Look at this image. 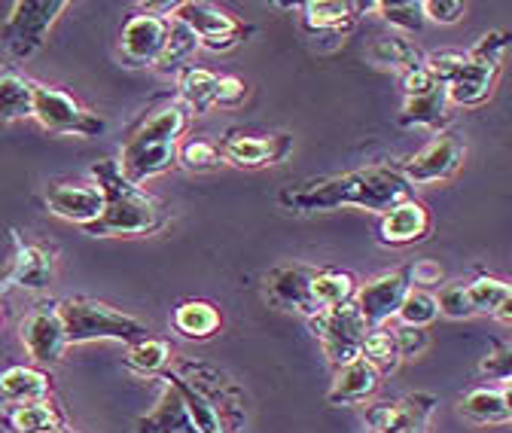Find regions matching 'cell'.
Segmentation results:
<instances>
[{
    "label": "cell",
    "instance_id": "2",
    "mask_svg": "<svg viewBox=\"0 0 512 433\" xmlns=\"http://www.w3.org/2000/svg\"><path fill=\"white\" fill-rule=\"evenodd\" d=\"M189 122L192 113L177 98L153 104L122 138L116 159L122 177L141 187V183L177 168V147L189 132Z\"/></svg>",
    "mask_w": 512,
    "mask_h": 433
},
{
    "label": "cell",
    "instance_id": "11",
    "mask_svg": "<svg viewBox=\"0 0 512 433\" xmlns=\"http://www.w3.org/2000/svg\"><path fill=\"white\" fill-rule=\"evenodd\" d=\"M174 373L192 388L199 391L220 415L223 427L229 433H238L247 421V409H244V391L223 373L217 366H208V363H192V360H183L177 363Z\"/></svg>",
    "mask_w": 512,
    "mask_h": 433
},
{
    "label": "cell",
    "instance_id": "15",
    "mask_svg": "<svg viewBox=\"0 0 512 433\" xmlns=\"http://www.w3.org/2000/svg\"><path fill=\"white\" fill-rule=\"evenodd\" d=\"M13 260L0 281V287H22V290H46L55 281V251L43 241H34L13 229Z\"/></svg>",
    "mask_w": 512,
    "mask_h": 433
},
{
    "label": "cell",
    "instance_id": "1",
    "mask_svg": "<svg viewBox=\"0 0 512 433\" xmlns=\"http://www.w3.org/2000/svg\"><path fill=\"white\" fill-rule=\"evenodd\" d=\"M415 199V187L400 174L397 162H372L345 174L314 177L299 187H287L278 205L296 217H311L339 208H363L384 214L400 202Z\"/></svg>",
    "mask_w": 512,
    "mask_h": 433
},
{
    "label": "cell",
    "instance_id": "8",
    "mask_svg": "<svg viewBox=\"0 0 512 433\" xmlns=\"http://www.w3.org/2000/svg\"><path fill=\"white\" fill-rule=\"evenodd\" d=\"M403 110L397 116V122L403 129H430L433 135L448 129V110H452V101H448V89L439 77H433L424 65L403 74Z\"/></svg>",
    "mask_w": 512,
    "mask_h": 433
},
{
    "label": "cell",
    "instance_id": "47",
    "mask_svg": "<svg viewBox=\"0 0 512 433\" xmlns=\"http://www.w3.org/2000/svg\"><path fill=\"white\" fill-rule=\"evenodd\" d=\"M0 290H4V287H0ZM0 324H4V308H0Z\"/></svg>",
    "mask_w": 512,
    "mask_h": 433
},
{
    "label": "cell",
    "instance_id": "4",
    "mask_svg": "<svg viewBox=\"0 0 512 433\" xmlns=\"http://www.w3.org/2000/svg\"><path fill=\"white\" fill-rule=\"evenodd\" d=\"M58 318L64 327V339L71 345H89V342H135L150 336V327L119 308L89 299V296H68L58 299Z\"/></svg>",
    "mask_w": 512,
    "mask_h": 433
},
{
    "label": "cell",
    "instance_id": "40",
    "mask_svg": "<svg viewBox=\"0 0 512 433\" xmlns=\"http://www.w3.org/2000/svg\"><path fill=\"white\" fill-rule=\"evenodd\" d=\"M479 379L509 385L512 379V345L506 342H491V351L479 363Z\"/></svg>",
    "mask_w": 512,
    "mask_h": 433
},
{
    "label": "cell",
    "instance_id": "25",
    "mask_svg": "<svg viewBox=\"0 0 512 433\" xmlns=\"http://www.w3.org/2000/svg\"><path fill=\"white\" fill-rule=\"evenodd\" d=\"M52 397V376L37 366H7L0 373V409Z\"/></svg>",
    "mask_w": 512,
    "mask_h": 433
},
{
    "label": "cell",
    "instance_id": "34",
    "mask_svg": "<svg viewBox=\"0 0 512 433\" xmlns=\"http://www.w3.org/2000/svg\"><path fill=\"white\" fill-rule=\"evenodd\" d=\"M122 363L132 369V373L153 379V376L162 373V369H168V363H171V345L165 339H156V336L135 339V342L125 345Z\"/></svg>",
    "mask_w": 512,
    "mask_h": 433
},
{
    "label": "cell",
    "instance_id": "17",
    "mask_svg": "<svg viewBox=\"0 0 512 433\" xmlns=\"http://www.w3.org/2000/svg\"><path fill=\"white\" fill-rule=\"evenodd\" d=\"M299 25L314 40H345L369 4H354V0H305L296 4Z\"/></svg>",
    "mask_w": 512,
    "mask_h": 433
},
{
    "label": "cell",
    "instance_id": "30",
    "mask_svg": "<svg viewBox=\"0 0 512 433\" xmlns=\"http://www.w3.org/2000/svg\"><path fill=\"white\" fill-rule=\"evenodd\" d=\"M171 324L183 339H199L202 342V339L217 336L223 318H220V308L214 302H208V299H183L174 308Z\"/></svg>",
    "mask_w": 512,
    "mask_h": 433
},
{
    "label": "cell",
    "instance_id": "26",
    "mask_svg": "<svg viewBox=\"0 0 512 433\" xmlns=\"http://www.w3.org/2000/svg\"><path fill=\"white\" fill-rule=\"evenodd\" d=\"M458 412L473 424H509L512 421L509 385H479L467 391L458 403Z\"/></svg>",
    "mask_w": 512,
    "mask_h": 433
},
{
    "label": "cell",
    "instance_id": "31",
    "mask_svg": "<svg viewBox=\"0 0 512 433\" xmlns=\"http://www.w3.org/2000/svg\"><path fill=\"white\" fill-rule=\"evenodd\" d=\"M31 113H34V80H28L16 68L0 71V126L31 119Z\"/></svg>",
    "mask_w": 512,
    "mask_h": 433
},
{
    "label": "cell",
    "instance_id": "35",
    "mask_svg": "<svg viewBox=\"0 0 512 433\" xmlns=\"http://www.w3.org/2000/svg\"><path fill=\"white\" fill-rule=\"evenodd\" d=\"M360 357L375 369L381 379L397 373L400 363H403L400 348H397V339H394V330H388V327H375V330L366 333L363 348H360Z\"/></svg>",
    "mask_w": 512,
    "mask_h": 433
},
{
    "label": "cell",
    "instance_id": "43",
    "mask_svg": "<svg viewBox=\"0 0 512 433\" xmlns=\"http://www.w3.org/2000/svg\"><path fill=\"white\" fill-rule=\"evenodd\" d=\"M421 10H424V22H436V25H458L467 16L464 0H421Z\"/></svg>",
    "mask_w": 512,
    "mask_h": 433
},
{
    "label": "cell",
    "instance_id": "16",
    "mask_svg": "<svg viewBox=\"0 0 512 433\" xmlns=\"http://www.w3.org/2000/svg\"><path fill=\"white\" fill-rule=\"evenodd\" d=\"M168 40V19L153 13L132 16L119 31V58L125 68H156Z\"/></svg>",
    "mask_w": 512,
    "mask_h": 433
},
{
    "label": "cell",
    "instance_id": "42",
    "mask_svg": "<svg viewBox=\"0 0 512 433\" xmlns=\"http://www.w3.org/2000/svg\"><path fill=\"white\" fill-rule=\"evenodd\" d=\"M250 95V86L235 77V74H217V86H214V101L211 107H241Z\"/></svg>",
    "mask_w": 512,
    "mask_h": 433
},
{
    "label": "cell",
    "instance_id": "13",
    "mask_svg": "<svg viewBox=\"0 0 512 433\" xmlns=\"http://www.w3.org/2000/svg\"><path fill=\"white\" fill-rule=\"evenodd\" d=\"M412 281H409V266L391 269V272H381L375 278H369L366 284L357 287L354 305L363 318V324L369 330L375 327H388L391 318H397L400 312V302L409 293Z\"/></svg>",
    "mask_w": 512,
    "mask_h": 433
},
{
    "label": "cell",
    "instance_id": "10",
    "mask_svg": "<svg viewBox=\"0 0 512 433\" xmlns=\"http://www.w3.org/2000/svg\"><path fill=\"white\" fill-rule=\"evenodd\" d=\"M308 327H311L314 339L320 342L327 360L336 369L348 366V363H354L360 357L363 339L369 333V327L363 324L354 302L339 305V308H324V312H317L314 318H308Z\"/></svg>",
    "mask_w": 512,
    "mask_h": 433
},
{
    "label": "cell",
    "instance_id": "19",
    "mask_svg": "<svg viewBox=\"0 0 512 433\" xmlns=\"http://www.w3.org/2000/svg\"><path fill=\"white\" fill-rule=\"evenodd\" d=\"M19 336L31 360L58 363L64 357V348H68V339H64V327L58 318V299L37 302L31 308V315L22 321Z\"/></svg>",
    "mask_w": 512,
    "mask_h": 433
},
{
    "label": "cell",
    "instance_id": "29",
    "mask_svg": "<svg viewBox=\"0 0 512 433\" xmlns=\"http://www.w3.org/2000/svg\"><path fill=\"white\" fill-rule=\"evenodd\" d=\"M467 299L473 315H491L503 324L512 321V287L497 275H476L473 281H467Z\"/></svg>",
    "mask_w": 512,
    "mask_h": 433
},
{
    "label": "cell",
    "instance_id": "44",
    "mask_svg": "<svg viewBox=\"0 0 512 433\" xmlns=\"http://www.w3.org/2000/svg\"><path fill=\"white\" fill-rule=\"evenodd\" d=\"M394 339H397V348H400V357L409 360V357H421L427 348H430V333L427 330H418V327H394Z\"/></svg>",
    "mask_w": 512,
    "mask_h": 433
},
{
    "label": "cell",
    "instance_id": "6",
    "mask_svg": "<svg viewBox=\"0 0 512 433\" xmlns=\"http://www.w3.org/2000/svg\"><path fill=\"white\" fill-rule=\"evenodd\" d=\"M64 10L68 0H16L0 25V46L13 61L34 58L46 46L52 25Z\"/></svg>",
    "mask_w": 512,
    "mask_h": 433
},
{
    "label": "cell",
    "instance_id": "37",
    "mask_svg": "<svg viewBox=\"0 0 512 433\" xmlns=\"http://www.w3.org/2000/svg\"><path fill=\"white\" fill-rule=\"evenodd\" d=\"M369 13H375L381 22H388L391 28H397V34H421L424 31V10L421 0H375L369 4Z\"/></svg>",
    "mask_w": 512,
    "mask_h": 433
},
{
    "label": "cell",
    "instance_id": "24",
    "mask_svg": "<svg viewBox=\"0 0 512 433\" xmlns=\"http://www.w3.org/2000/svg\"><path fill=\"white\" fill-rule=\"evenodd\" d=\"M378 385H381V376L363 357H357L354 363L336 369V379L327 391V403L330 406H360L378 391Z\"/></svg>",
    "mask_w": 512,
    "mask_h": 433
},
{
    "label": "cell",
    "instance_id": "32",
    "mask_svg": "<svg viewBox=\"0 0 512 433\" xmlns=\"http://www.w3.org/2000/svg\"><path fill=\"white\" fill-rule=\"evenodd\" d=\"M214 86H217V74L214 71L186 65L177 74V101L192 116H205L211 110V101H214Z\"/></svg>",
    "mask_w": 512,
    "mask_h": 433
},
{
    "label": "cell",
    "instance_id": "22",
    "mask_svg": "<svg viewBox=\"0 0 512 433\" xmlns=\"http://www.w3.org/2000/svg\"><path fill=\"white\" fill-rule=\"evenodd\" d=\"M430 229H433V217L427 205H421L418 199H409L378 217L375 238L381 247H409V244L427 241Z\"/></svg>",
    "mask_w": 512,
    "mask_h": 433
},
{
    "label": "cell",
    "instance_id": "18",
    "mask_svg": "<svg viewBox=\"0 0 512 433\" xmlns=\"http://www.w3.org/2000/svg\"><path fill=\"white\" fill-rule=\"evenodd\" d=\"M436 406H439L436 394L415 391V394H406L397 400L369 403L363 412V421H366L369 433H403L415 424H430Z\"/></svg>",
    "mask_w": 512,
    "mask_h": 433
},
{
    "label": "cell",
    "instance_id": "7",
    "mask_svg": "<svg viewBox=\"0 0 512 433\" xmlns=\"http://www.w3.org/2000/svg\"><path fill=\"white\" fill-rule=\"evenodd\" d=\"M31 119H37L52 135H71V138H98L107 129L104 119L95 110H89L83 101H77L71 92L43 83H34Z\"/></svg>",
    "mask_w": 512,
    "mask_h": 433
},
{
    "label": "cell",
    "instance_id": "28",
    "mask_svg": "<svg viewBox=\"0 0 512 433\" xmlns=\"http://www.w3.org/2000/svg\"><path fill=\"white\" fill-rule=\"evenodd\" d=\"M4 424L10 427V433H64V415L52 403V397L7 406Z\"/></svg>",
    "mask_w": 512,
    "mask_h": 433
},
{
    "label": "cell",
    "instance_id": "23",
    "mask_svg": "<svg viewBox=\"0 0 512 433\" xmlns=\"http://www.w3.org/2000/svg\"><path fill=\"white\" fill-rule=\"evenodd\" d=\"M153 382L159 385V400L147 415L138 418L135 430L138 433H199L189 418V409H186L180 391L162 373L153 376Z\"/></svg>",
    "mask_w": 512,
    "mask_h": 433
},
{
    "label": "cell",
    "instance_id": "27",
    "mask_svg": "<svg viewBox=\"0 0 512 433\" xmlns=\"http://www.w3.org/2000/svg\"><path fill=\"white\" fill-rule=\"evenodd\" d=\"M366 58L372 61L375 68L400 74V77L424 65V52L406 34H381V37H375L372 46L366 49Z\"/></svg>",
    "mask_w": 512,
    "mask_h": 433
},
{
    "label": "cell",
    "instance_id": "36",
    "mask_svg": "<svg viewBox=\"0 0 512 433\" xmlns=\"http://www.w3.org/2000/svg\"><path fill=\"white\" fill-rule=\"evenodd\" d=\"M196 52H199L196 34H192L189 28H183L180 22L168 19V40H165V49H162V55L156 61V68L162 74H174L177 77L186 68V61L196 55Z\"/></svg>",
    "mask_w": 512,
    "mask_h": 433
},
{
    "label": "cell",
    "instance_id": "39",
    "mask_svg": "<svg viewBox=\"0 0 512 433\" xmlns=\"http://www.w3.org/2000/svg\"><path fill=\"white\" fill-rule=\"evenodd\" d=\"M177 165L186 171L205 174V171H217L223 165V156H220L217 141L189 138V141H180V147H177Z\"/></svg>",
    "mask_w": 512,
    "mask_h": 433
},
{
    "label": "cell",
    "instance_id": "5",
    "mask_svg": "<svg viewBox=\"0 0 512 433\" xmlns=\"http://www.w3.org/2000/svg\"><path fill=\"white\" fill-rule=\"evenodd\" d=\"M512 34L509 31H488L479 37V43L464 52L461 65L455 68V74L448 77L445 89H448V101L458 107H479L491 98L500 71H503V55L509 49Z\"/></svg>",
    "mask_w": 512,
    "mask_h": 433
},
{
    "label": "cell",
    "instance_id": "20",
    "mask_svg": "<svg viewBox=\"0 0 512 433\" xmlns=\"http://www.w3.org/2000/svg\"><path fill=\"white\" fill-rule=\"evenodd\" d=\"M317 266L308 263H287L278 266L266 275V299L269 305L281 308V312H299L308 318L317 315V305L311 296V281H314Z\"/></svg>",
    "mask_w": 512,
    "mask_h": 433
},
{
    "label": "cell",
    "instance_id": "3",
    "mask_svg": "<svg viewBox=\"0 0 512 433\" xmlns=\"http://www.w3.org/2000/svg\"><path fill=\"white\" fill-rule=\"evenodd\" d=\"M95 187L101 190L104 208L101 217L89 226H83L95 238H110V235H156L165 229L168 214L165 205L150 196L144 187H135L132 180H125L116 159H98L92 165Z\"/></svg>",
    "mask_w": 512,
    "mask_h": 433
},
{
    "label": "cell",
    "instance_id": "21",
    "mask_svg": "<svg viewBox=\"0 0 512 433\" xmlns=\"http://www.w3.org/2000/svg\"><path fill=\"white\" fill-rule=\"evenodd\" d=\"M43 205L49 214L77 223V226H89L101 217L104 199L95 183H71V180H52L43 190Z\"/></svg>",
    "mask_w": 512,
    "mask_h": 433
},
{
    "label": "cell",
    "instance_id": "12",
    "mask_svg": "<svg viewBox=\"0 0 512 433\" xmlns=\"http://www.w3.org/2000/svg\"><path fill=\"white\" fill-rule=\"evenodd\" d=\"M467 156V144L455 129H442L430 138V144H424L418 153H412L409 159L397 162L400 174L412 183V187H421V183H439V180H452Z\"/></svg>",
    "mask_w": 512,
    "mask_h": 433
},
{
    "label": "cell",
    "instance_id": "9",
    "mask_svg": "<svg viewBox=\"0 0 512 433\" xmlns=\"http://www.w3.org/2000/svg\"><path fill=\"white\" fill-rule=\"evenodd\" d=\"M168 19L189 28L196 34L199 46L211 52H229L253 34V25L241 22L238 16H232L217 4H205V0H180Z\"/></svg>",
    "mask_w": 512,
    "mask_h": 433
},
{
    "label": "cell",
    "instance_id": "45",
    "mask_svg": "<svg viewBox=\"0 0 512 433\" xmlns=\"http://www.w3.org/2000/svg\"><path fill=\"white\" fill-rule=\"evenodd\" d=\"M409 281H412V287H415V284H418V287H424V284H439V281H442V269H439L436 263H430V260L412 263V266H409Z\"/></svg>",
    "mask_w": 512,
    "mask_h": 433
},
{
    "label": "cell",
    "instance_id": "38",
    "mask_svg": "<svg viewBox=\"0 0 512 433\" xmlns=\"http://www.w3.org/2000/svg\"><path fill=\"white\" fill-rule=\"evenodd\" d=\"M403 327H418L427 330L436 318H439V308H436V296L427 287H409V293L400 302V312H397Z\"/></svg>",
    "mask_w": 512,
    "mask_h": 433
},
{
    "label": "cell",
    "instance_id": "14",
    "mask_svg": "<svg viewBox=\"0 0 512 433\" xmlns=\"http://www.w3.org/2000/svg\"><path fill=\"white\" fill-rule=\"evenodd\" d=\"M223 165L235 168H272L281 165L293 153V135L272 132V135H244V132H226L220 141Z\"/></svg>",
    "mask_w": 512,
    "mask_h": 433
},
{
    "label": "cell",
    "instance_id": "41",
    "mask_svg": "<svg viewBox=\"0 0 512 433\" xmlns=\"http://www.w3.org/2000/svg\"><path fill=\"white\" fill-rule=\"evenodd\" d=\"M436 296V308L439 315L452 318V321H467L473 318V308H470V299H467V281H452L445 284Z\"/></svg>",
    "mask_w": 512,
    "mask_h": 433
},
{
    "label": "cell",
    "instance_id": "46",
    "mask_svg": "<svg viewBox=\"0 0 512 433\" xmlns=\"http://www.w3.org/2000/svg\"><path fill=\"white\" fill-rule=\"evenodd\" d=\"M403 433H427V424H415V427H409V430H403Z\"/></svg>",
    "mask_w": 512,
    "mask_h": 433
},
{
    "label": "cell",
    "instance_id": "33",
    "mask_svg": "<svg viewBox=\"0 0 512 433\" xmlns=\"http://www.w3.org/2000/svg\"><path fill=\"white\" fill-rule=\"evenodd\" d=\"M357 287L360 284H357V278L351 272H342V269H317L314 272V281H311V296H314L317 312L354 302Z\"/></svg>",
    "mask_w": 512,
    "mask_h": 433
}]
</instances>
